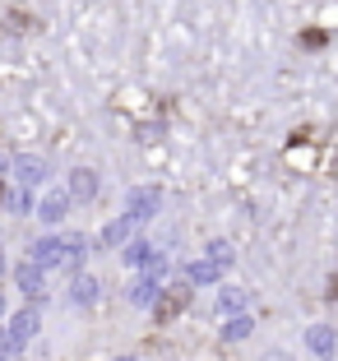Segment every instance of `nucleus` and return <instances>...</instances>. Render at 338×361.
<instances>
[{
  "label": "nucleus",
  "mask_w": 338,
  "mask_h": 361,
  "mask_svg": "<svg viewBox=\"0 0 338 361\" xmlns=\"http://www.w3.org/2000/svg\"><path fill=\"white\" fill-rule=\"evenodd\" d=\"M181 306H186V287H171L167 297H158V306H153V310H158V319H171Z\"/></svg>",
  "instance_id": "nucleus-1"
},
{
  "label": "nucleus",
  "mask_w": 338,
  "mask_h": 361,
  "mask_svg": "<svg viewBox=\"0 0 338 361\" xmlns=\"http://www.w3.org/2000/svg\"><path fill=\"white\" fill-rule=\"evenodd\" d=\"M153 204H158V190H135L130 195V218H144V213H153Z\"/></svg>",
  "instance_id": "nucleus-2"
},
{
  "label": "nucleus",
  "mask_w": 338,
  "mask_h": 361,
  "mask_svg": "<svg viewBox=\"0 0 338 361\" xmlns=\"http://www.w3.org/2000/svg\"><path fill=\"white\" fill-rule=\"evenodd\" d=\"M306 343L315 348V357H334V334H329V329H310Z\"/></svg>",
  "instance_id": "nucleus-3"
},
{
  "label": "nucleus",
  "mask_w": 338,
  "mask_h": 361,
  "mask_svg": "<svg viewBox=\"0 0 338 361\" xmlns=\"http://www.w3.org/2000/svg\"><path fill=\"white\" fill-rule=\"evenodd\" d=\"M65 209H70V200H65V195H47L42 218H47V223H56V218H65Z\"/></svg>",
  "instance_id": "nucleus-4"
},
{
  "label": "nucleus",
  "mask_w": 338,
  "mask_h": 361,
  "mask_svg": "<svg viewBox=\"0 0 338 361\" xmlns=\"http://www.w3.org/2000/svg\"><path fill=\"white\" fill-rule=\"evenodd\" d=\"M70 185H74V195H93V190H97L93 171H74V180H70Z\"/></svg>",
  "instance_id": "nucleus-5"
},
{
  "label": "nucleus",
  "mask_w": 338,
  "mask_h": 361,
  "mask_svg": "<svg viewBox=\"0 0 338 361\" xmlns=\"http://www.w3.org/2000/svg\"><path fill=\"white\" fill-rule=\"evenodd\" d=\"M32 329H37V315H32V310H23V315L14 319V338H28Z\"/></svg>",
  "instance_id": "nucleus-6"
},
{
  "label": "nucleus",
  "mask_w": 338,
  "mask_h": 361,
  "mask_svg": "<svg viewBox=\"0 0 338 361\" xmlns=\"http://www.w3.org/2000/svg\"><path fill=\"white\" fill-rule=\"evenodd\" d=\"M19 176L23 180H37V176H42V162H37V158H19Z\"/></svg>",
  "instance_id": "nucleus-7"
},
{
  "label": "nucleus",
  "mask_w": 338,
  "mask_h": 361,
  "mask_svg": "<svg viewBox=\"0 0 338 361\" xmlns=\"http://www.w3.org/2000/svg\"><path fill=\"white\" fill-rule=\"evenodd\" d=\"M19 287H23V292H37V264H23L19 269Z\"/></svg>",
  "instance_id": "nucleus-8"
},
{
  "label": "nucleus",
  "mask_w": 338,
  "mask_h": 361,
  "mask_svg": "<svg viewBox=\"0 0 338 361\" xmlns=\"http://www.w3.org/2000/svg\"><path fill=\"white\" fill-rule=\"evenodd\" d=\"M93 297H97V283L79 278V283H74V301H93Z\"/></svg>",
  "instance_id": "nucleus-9"
},
{
  "label": "nucleus",
  "mask_w": 338,
  "mask_h": 361,
  "mask_svg": "<svg viewBox=\"0 0 338 361\" xmlns=\"http://www.w3.org/2000/svg\"><path fill=\"white\" fill-rule=\"evenodd\" d=\"M241 306H246L241 292H222V310H241Z\"/></svg>",
  "instance_id": "nucleus-10"
},
{
  "label": "nucleus",
  "mask_w": 338,
  "mask_h": 361,
  "mask_svg": "<svg viewBox=\"0 0 338 361\" xmlns=\"http://www.w3.org/2000/svg\"><path fill=\"white\" fill-rule=\"evenodd\" d=\"M246 329H251V319H236V324H227V338H241Z\"/></svg>",
  "instance_id": "nucleus-11"
},
{
  "label": "nucleus",
  "mask_w": 338,
  "mask_h": 361,
  "mask_svg": "<svg viewBox=\"0 0 338 361\" xmlns=\"http://www.w3.org/2000/svg\"><path fill=\"white\" fill-rule=\"evenodd\" d=\"M5 195H10V190H5V185H0V204H5Z\"/></svg>",
  "instance_id": "nucleus-12"
}]
</instances>
